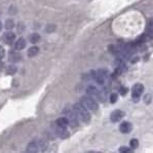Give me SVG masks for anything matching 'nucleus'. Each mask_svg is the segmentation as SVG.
<instances>
[{
    "label": "nucleus",
    "mask_w": 153,
    "mask_h": 153,
    "mask_svg": "<svg viewBox=\"0 0 153 153\" xmlns=\"http://www.w3.org/2000/svg\"><path fill=\"white\" fill-rule=\"evenodd\" d=\"M73 111L80 121L84 122V123H88L91 121V115L88 112V109L81 104H75L73 106Z\"/></svg>",
    "instance_id": "nucleus-1"
},
{
    "label": "nucleus",
    "mask_w": 153,
    "mask_h": 153,
    "mask_svg": "<svg viewBox=\"0 0 153 153\" xmlns=\"http://www.w3.org/2000/svg\"><path fill=\"white\" fill-rule=\"evenodd\" d=\"M80 103L82 106H84L86 109L91 110V111H97L99 108L98 103L94 100L91 96H83V97H81Z\"/></svg>",
    "instance_id": "nucleus-2"
},
{
    "label": "nucleus",
    "mask_w": 153,
    "mask_h": 153,
    "mask_svg": "<svg viewBox=\"0 0 153 153\" xmlns=\"http://www.w3.org/2000/svg\"><path fill=\"white\" fill-rule=\"evenodd\" d=\"M86 93L88 94V96L98 98V100L101 101V102H104V101H105V96L103 95V94L101 93V91H99L96 86H94V85L88 86V88H86Z\"/></svg>",
    "instance_id": "nucleus-3"
},
{
    "label": "nucleus",
    "mask_w": 153,
    "mask_h": 153,
    "mask_svg": "<svg viewBox=\"0 0 153 153\" xmlns=\"http://www.w3.org/2000/svg\"><path fill=\"white\" fill-rule=\"evenodd\" d=\"M107 75H108V72L106 70H98L97 72L94 74V78H95L96 82L100 85H103L106 81V78H107Z\"/></svg>",
    "instance_id": "nucleus-4"
},
{
    "label": "nucleus",
    "mask_w": 153,
    "mask_h": 153,
    "mask_svg": "<svg viewBox=\"0 0 153 153\" xmlns=\"http://www.w3.org/2000/svg\"><path fill=\"white\" fill-rule=\"evenodd\" d=\"M143 91H144V85L141 83H136L131 88V97H133L134 101H138V99L142 96Z\"/></svg>",
    "instance_id": "nucleus-5"
},
{
    "label": "nucleus",
    "mask_w": 153,
    "mask_h": 153,
    "mask_svg": "<svg viewBox=\"0 0 153 153\" xmlns=\"http://www.w3.org/2000/svg\"><path fill=\"white\" fill-rule=\"evenodd\" d=\"M55 134L61 139H65L69 137V133H68L66 128H62V126H56L55 128Z\"/></svg>",
    "instance_id": "nucleus-6"
},
{
    "label": "nucleus",
    "mask_w": 153,
    "mask_h": 153,
    "mask_svg": "<svg viewBox=\"0 0 153 153\" xmlns=\"http://www.w3.org/2000/svg\"><path fill=\"white\" fill-rule=\"evenodd\" d=\"M123 116H124V113L121 110H115L110 115V119H111L112 122H118L123 118Z\"/></svg>",
    "instance_id": "nucleus-7"
},
{
    "label": "nucleus",
    "mask_w": 153,
    "mask_h": 153,
    "mask_svg": "<svg viewBox=\"0 0 153 153\" xmlns=\"http://www.w3.org/2000/svg\"><path fill=\"white\" fill-rule=\"evenodd\" d=\"M131 129H133V126H131V123H129L128 121L121 122L120 126H119V131H120L122 134H128V133H131Z\"/></svg>",
    "instance_id": "nucleus-8"
},
{
    "label": "nucleus",
    "mask_w": 153,
    "mask_h": 153,
    "mask_svg": "<svg viewBox=\"0 0 153 153\" xmlns=\"http://www.w3.org/2000/svg\"><path fill=\"white\" fill-rule=\"evenodd\" d=\"M67 118L68 120H69V124H71L72 126H78V123H77V116L76 114L74 113V111L73 112H68L67 113Z\"/></svg>",
    "instance_id": "nucleus-9"
},
{
    "label": "nucleus",
    "mask_w": 153,
    "mask_h": 153,
    "mask_svg": "<svg viewBox=\"0 0 153 153\" xmlns=\"http://www.w3.org/2000/svg\"><path fill=\"white\" fill-rule=\"evenodd\" d=\"M21 59H22V56H21L19 53H16V51H10V53H9V56H8L9 62L16 63V62L21 61Z\"/></svg>",
    "instance_id": "nucleus-10"
},
{
    "label": "nucleus",
    "mask_w": 153,
    "mask_h": 153,
    "mask_svg": "<svg viewBox=\"0 0 153 153\" xmlns=\"http://www.w3.org/2000/svg\"><path fill=\"white\" fill-rule=\"evenodd\" d=\"M25 48H26V40L23 37H21V38H19L18 40L16 41L15 48L16 51H22V49H24Z\"/></svg>",
    "instance_id": "nucleus-11"
},
{
    "label": "nucleus",
    "mask_w": 153,
    "mask_h": 153,
    "mask_svg": "<svg viewBox=\"0 0 153 153\" xmlns=\"http://www.w3.org/2000/svg\"><path fill=\"white\" fill-rule=\"evenodd\" d=\"M56 124L59 126H62V128H67L69 126V120L67 117H60L56 120Z\"/></svg>",
    "instance_id": "nucleus-12"
},
{
    "label": "nucleus",
    "mask_w": 153,
    "mask_h": 153,
    "mask_svg": "<svg viewBox=\"0 0 153 153\" xmlns=\"http://www.w3.org/2000/svg\"><path fill=\"white\" fill-rule=\"evenodd\" d=\"M3 39H4V42H6V43H11V42L16 39L15 33L13 32H6L5 34L3 35Z\"/></svg>",
    "instance_id": "nucleus-13"
},
{
    "label": "nucleus",
    "mask_w": 153,
    "mask_h": 153,
    "mask_svg": "<svg viewBox=\"0 0 153 153\" xmlns=\"http://www.w3.org/2000/svg\"><path fill=\"white\" fill-rule=\"evenodd\" d=\"M28 152H38L39 151V145L38 142H31L27 146Z\"/></svg>",
    "instance_id": "nucleus-14"
},
{
    "label": "nucleus",
    "mask_w": 153,
    "mask_h": 153,
    "mask_svg": "<svg viewBox=\"0 0 153 153\" xmlns=\"http://www.w3.org/2000/svg\"><path fill=\"white\" fill-rule=\"evenodd\" d=\"M38 53H39V48H37V46H32V48H30L28 49L27 55L29 58H33V56H35Z\"/></svg>",
    "instance_id": "nucleus-15"
},
{
    "label": "nucleus",
    "mask_w": 153,
    "mask_h": 153,
    "mask_svg": "<svg viewBox=\"0 0 153 153\" xmlns=\"http://www.w3.org/2000/svg\"><path fill=\"white\" fill-rule=\"evenodd\" d=\"M29 40L32 43H37L40 40V35L37 34V33H32L31 35H29Z\"/></svg>",
    "instance_id": "nucleus-16"
},
{
    "label": "nucleus",
    "mask_w": 153,
    "mask_h": 153,
    "mask_svg": "<svg viewBox=\"0 0 153 153\" xmlns=\"http://www.w3.org/2000/svg\"><path fill=\"white\" fill-rule=\"evenodd\" d=\"M147 34L149 35L150 37H153V19L149 21L147 26Z\"/></svg>",
    "instance_id": "nucleus-17"
},
{
    "label": "nucleus",
    "mask_w": 153,
    "mask_h": 153,
    "mask_svg": "<svg viewBox=\"0 0 153 153\" xmlns=\"http://www.w3.org/2000/svg\"><path fill=\"white\" fill-rule=\"evenodd\" d=\"M4 26H5L6 29H13V28L15 27V22H13V20H11V19H8V20L5 21Z\"/></svg>",
    "instance_id": "nucleus-18"
},
{
    "label": "nucleus",
    "mask_w": 153,
    "mask_h": 153,
    "mask_svg": "<svg viewBox=\"0 0 153 153\" xmlns=\"http://www.w3.org/2000/svg\"><path fill=\"white\" fill-rule=\"evenodd\" d=\"M16 72V66H13V65H9L7 68H6V73L9 75H11V74H15V73Z\"/></svg>",
    "instance_id": "nucleus-19"
},
{
    "label": "nucleus",
    "mask_w": 153,
    "mask_h": 153,
    "mask_svg": "<svg viewBox=\"0 0 153 153\" xmlns=\"http://www.w3.org/2000/svg\"><path fill=\"white\" fill-rule=\"evenodd\" d=\"M129 145H131V148H134V149L138 148V146H139L138 140H137V139H133V140L131 141V143H129Z\"/></svg>",
    "instance_id": "nucleus-20"
},
{
    "label": "nucleus",
    "mask_w": 153,
    "mask_h": 153,
    "mask_svg": "<svg viewBox=\"0 0 153 153\" xmlns=\"http://www.w3.org/2000/svg\"><path fill=\"white\" fill-rule=\"evenodd\" d=\"M117 99H118L117 94H111V96H110V102H111L112 104H114L115 102H117Z\"/></svg>",
    "instance_id": "nucleus-21"
},
{
    "label": "nucleus",
    "mask_w": 153,
    "mask_h": 153,
    "mask_svg": "<svg viewBox=\"0 0 153 153\" xmlns=\"http://www.w3.org/2000/svg\"><path fill=\"white\" fill-rule=\"evenodd\" d=\"M55 29H56V26H53V25H48V27L45 28V31H46V32H48V33H51V32H53Z\"/></svg>",
    "instance_id": "nucleus-22"
},
{
    "label": "nucleus",
    "mask_w": 153,
    "mask_h": 153,
    "mask_svg": "<svg viewBox=\"0 0 153 153\" xmlns=\"http://www.w3.org/2000/svg\"><path fill=\"white\" fill-rule=\"evenodd\" d=\"M4 56H5V51H4V48L2 46H0V60H2L4 58Z\"/></svg>",
    "instance_id": "nucleus-23"
},
{
    "label": "nucleus",
    "mask_w": 153,
    "mask_h": 153,
    "mask_svg": "<svg viewBox=\"0 0 153 153\" xmlns=\"http://www.w3.org/2000/svg\"><path fill=\"white\" fill-rule=\"evenodd\" d=\"M120 152H131V148H128V147H121L119 149Z\"/></svg>",
    "instance_id": "nucleus-24"
},
{
    "label": "nucleus",
    "mask_w": 153,
    "mask_h": 153,
    "mask_svg": "<svg viewBox=\"0 0 153 153\" xmlns=\"http://www.w3.org/2000/svg\"><path fill=\"white\" fill-rule=\"evenodd\" d=\"M126 93H128V88H123V86H122V88H120V95L121 96H126Z\"/></svg>",
    "instance_id": "nucleus-25"
},
{
    "label": "nucleus",
    "mask_w": 153,
    "mask_h": 153,
    "mask_svg": "<svg viewBox=\"0 0 153 153\" xmlns=\"http://www.w3.org/2000/svg\"><path fill=\"white\" fill-rule=\"evenodd\" d=\"M150 98H151V96H146L145 97V102H150Z\"/></svg>",
    "instance_id": "nucleus-26"
},
{
    "label": "nucleus",
    "mask_w": 153,
    "mask_h": 153,
    "mask_svg": "<svg viewBox=\"0 0 153 153\" xmlns=\"http://www.w3.org/2000/svg\"><path fill=\"white\" fill-rule=\"evenodd\" d=\"M2 26H3V25H2V22H1V21H0V31H1V30H2Z\"/></svg>",
    "instance_id": "nucleus-27"
},
{
    "label": "nucleus",
    "mask_w": 153,
    "mask_h": 153,
    "mask_svg": "<svg viewBox=\"0 0 153 153\" xmlns=\"http://www.w3.org/2000/svg\"><path fill=\"white\" fill-rule=\"evenodd\" d=\"M1 68H2V63L0 62V69H1Z\"/></svg>",
    "instance_id": "nucleus-28"
}]
</instances>
